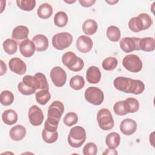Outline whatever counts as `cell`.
I'll return each mask as SVG.
<instances>
[{
	"instance_id": "6da1fadb",
	"label": "cell",
	"mask_w": 155,
	"mask_h": 155,
	"mask_svg": "<svg viewBox=\"0 0 155 155\" xmlns=\"http://www.w3.org/2000/svg\"><path fill=\"white\" fill-rule=\"evenodd\" d=\"M85 130L81 126H76L71 128L68 136V142L73 148H79L86 140Z\"/></svg>"
},
{
	"instance_id": "277c9868",
	"label": "cell",
	"mask_w": 155,
	"mask_h": 155,
	"mask_svg": "<svg viewBox=\"0 0 155 155\" xmlns=\"http://www.w3.org/2000/svg\"><path fill=\"white\" fill-rule=\"evenodd\" d=\"M73 42L72 35L68 32L55 34L51 39L53 46L57 50H62L70 46Z\"/></svg>"
},
{
	"instance_id": "ffe728a7",
	"label": "cell",
	"mask_w": 155,
	"mask_h": 155,
	"mask_svg": "<svg viewBox=\"0 0 155 155\" xmlns=\"http://www.w3.org/2000/svg\"><path fill=\"white\" fill-rule=\"evenodd\" d=\"M29 30L27 27L24 25H18L12 31V37L17 41L24 40L27 38Z\"/></svg>"
},
{
	"instance_id": "1f68e13d",
	"label": "cell",
	"mask_w": 155,
	"mask_h": 155,
	"mask_svg": "<svg viewBox=\"0 0 155 155\" xmlns=\"http://www.w3.org/2000/svg\"><path fill=\"white\" fill-rule=\"evenodd\" d=\"M85 85V81L82 76L76 75L73 76L70 81V86L71 88L75 90L82 89Z\"/></svg>"
},
{
	"instance_id": "b9f144b4",
	"label": "cell",
	"mask_w": 155,
	"mask_h": 155,
	"mask_svg": "<svg viewBox=\"0 0 155 155\" xmlns=\"http://www.w3.org/2000/svg\"><path fill=\"white\" fill-rule=\"evenodd\" d=\"M113 110L114 113L118 116H124L127 114L124 107V101L116 102L113 105Z\"/></svg>"
},
{
	"instance_id": "7dc6e473",
	"label": "cell",
	"mask_w": 155,
	"mask_h": 155,
	"mask_svg": "<svg viewBox=\"0 0 155 155\" xmlns=\"http://www.w3.org/2000/svg\"><path fill=\"white\" fill-rule=\"evenodd\" d=\"M105 2H107L108 4H109L110 5H114V4H116L117 2H118V1H116V0H114V1H108V0H106Z\"/></svg>"
},
{
	"instance_id": "5bb4252c",
	"label": "cell",
	"mask_w": 155,
	"mask_h": 155,
	"mask_svg": "<svg viewBox=\"0 0 155 155\" xmlns=\"http://www.w3.org/2000/svg\"><path fill=\"white\" fill-rule=\"evenodd\" d=\"M120 131L126 136H130L134 134L137 130V123L135 120L127 118L124 119L120 124Z\"/></svg>"
},
{
	"instance_id": "2e32d148",
	"label": "cell",
	"mask_w": 155,
	"mask_h": 155,
	"mask_svg": "<svg viewBox=\"0 0 155 155\" xmlns=\"http://www.w3.org/2000/svg\"><path fill=\"white\" fill-rule=\"evenodd\" d=\"M36 50L38 51H44L46 50L48 47V38L44 35L38 34L35 35L32 38Z\"/></svg>"
},
{
	"instance_id": "f546056e",
	"label": "cell",
	"mask_w": 155,
	"mask_h": 155,
	"mask_svg": "<svg viewBox=\"0 0 155 155\" xmlns=\"http://www.w3.org/2000/svg\"><path fill=\"white\" fill-rule=\"evenodd\" d=\"M68 16L64 12H57L54 16V23L58 27H64L68 23Z\"/></svg>"
},
{
	"instance_id": "c3c4849f",
	"label": "cell",
	"mask_w": 155,
	"mask_h": 155,
	"mask_svg": "<svg viewBox=\"0 0 155 155\" xmlns=\"http://www.w3.org/2000/svg\"><path fill=\"white\" fill-rule=\"evenodd\" d=\"M65 2H67V3H68V4H73V3H74V2H76V1L75 0H74V1H65Z\"/></svg>"
},
{
	"instance_id": "bcb514c9",
	"label": "cell",
	"mask_w": 155,
	"mask_h": 155,
	"mask_svg": "<svg viewBox=\"0 0 155 155\" xmlns=\"http://www.w3.org/2000/svg\"><path fill=\"white\" fill-rule=\"evenodd\" d=\"M1 76H2L7 71V65L6 64L3 62L2 60H1Z\"/></svg>"
},
{
	"instance_id": "3957f363",
	"label": "cell",
	"mask_w": 155,
	"mask_h": 155,
	"mask_svg": "<svg viewBox=\"0 0 155 155\" xmlns=\"http://www.w3.org/2000/svg\"><path fill=\"white\" fill-rule=\"evenodd\" d=\"M97 121L101 129L107 131L113 128L114 120L110 111L107 108H102L97 113Z\"/></svg>"
},
{
	"instance_id": "603a6c76",
	"label": "cell",
	"mask_w": 155,
	"mask_h": 155,
	"mask_svg": "<svg viewBox=\"0 0 155 155\" xmlns=\"http://www.w3.org/2000/svg\"><path fill=\"white\" fill-rule=\"evenodd\" d=\"M52 13L53 8L50 4L47 2L41 4L37 9V15L41 19H48L51 17Z\"/></svg>"
},
{
	"instance_id": "74e56055",
	"label": "cell",
	"mask_w": 155,
	"mask_h": 155,
	"mask_svg": "<svg viewBox=\"0 0 155 155\" xmlns=\"http://www.w3.org/2000/svg\"><path fill=\"white\" fill-rule=\"evenodd\" d=\"M59 123V121L58 120L47 117L44 123V128L46 130L51 132L57 131Z\"/></svg>"
},
{
	"instance_id": "ab89813d",
	"label": "cell",
	"mask_w": 155,
	"mask_h": 155,
	"mask_svg": "<svg viewBox=\"0 0 155 155\" xmlns=\"http://www.w3.org/2000/svg\"><path fill=\"white\" fill-rule=\"evenodd\" d=\"M97 153V145L93 142L87 143L83 148V154L84 155H96Z\"/></svg>"
},
{
	"instance_id": "f6af8a7d",
	"label": "cell",
	"mask_w": 155,
	"mask_h": 155,
	"mask_svg": "<svg viewBox=\"0 0 155 155\" xmlns=\"http://www.w3.org/2000/svg\"><path fill=\"white\" fill-rule=\"evenodd\" d=\"M103 154H117V152L114 148H108L105 150V151L102 153Z\"/></svg>"
},
{
	"instance_id": "d590c367",
	"label": "cell",
	"mask_w": 155,
	"mask_h": 155,
	"mask_svg": "<svg viewBox=\"0 0 155 155\" xmlns=\"http://www.w3.org/2000/svg\"><path fill=\"white\" fill-rule=\"evenodd\" d=\"M18 7L22 10L29 12L31 11L36 6V1L35 0H17Z\"/></svg>"
},
{
	"instance_id": "7a4b0ae2",
	"label": "cell",
	"mask_w": 155,
	"mask_h": 155,
	"mask_svg": "<svg viewBox=\"0 0 155 155\" xmlns=\"http://www.w3.org/2000/svg\"><path fill=\"white\" fill-rule=\"evenodd\" d=\"M62 62L69 70L74 72L81 71L84 66V61L72 51L65 52L62 56Z\"/></svg>"
},
{
	"instance_id": "f35d334b",
	"label": "cell",
	"mask_w": 155,
	"mask_h": 155,
	"mask_svg": "<svg viewBox=\"0 0 155 155\" xmlns=\"http://www.w3.org/2000/svg\"><path fill=\"white\" fill-rule=\"evenodd\" d=\"M142 20L143 24V30H146L149 28L153 24V20L151 16L145 13H142L139 14L138 16Z\"/></svg>"
},
{
	"instance_id": "4fadbf2b",
	"label": "cell",
	"mask_w": 155,
	"mask_h": 155,
	"mask_svg": "<svg viewBox=\"0 0 155 155\" xmlns=\"http://www.w3.org/2000/svg\"><path fill=\"white\" fill-rule=\"evenodd\" d=\"M36 50L35 45L32 41L28 39L23 40L19 44V51L21 54L25 57L29 58L33 55Z\"/></svg>"
},
{
	"instance_id": "5b68a950",
	"label": "cell",
	"mask_w": 155,
	"mask_h": 155,
	"mask_svg": "<svg viewBox=\"0 0 155 155\" xmlns=\"http://www.w3.org/2000/svg\"><path fill=\"white\" fill-rule=\"evenodd\" d=\"M123 66L129 71L138 73L142 68V62L140 58L133 54L126 55L122 60Z\"/></svg>"
},
{
	"instance_id": "ac0fdd59",
	"label": "cell",
	"mask_w": 155,
	"mask_h": 155,
	"mask_svg": "<svg viewBox=\"0 0 155 155\" xmlns=\"http://www.w3.org/2000/svg\"><path fill=\"white\" fill-rule=\"evenodd\" d=\"M130 81L131 78L124 76H119L114 79L113 81V85L117 90L127 93L130 84Z\"/></svg>"
},
{
	"instance_id": "7bdbcfd3",
	"label": "cell",
	"mask_w": 155,
	"mask_h": 155,
	"mask_svg": "<svg viewBox=\"0 0 155 155\" xmlns=\"http://www.w3.org/2000/svg\"><path fill=\"white\" fill-rule=\"evenodd\" d=\"M35 75H36L40 81V83L41 85V90H48L49 86H48V84L45 76L43 73L40 72L36 73Z\"/></svg>"
},
{
	"instance_id": "30bf717a",
	"label": "cell",
	"mask_w": 155,
	"mask_h": 155,
	"mask_svg": "<svg viewBox=\"0 0 155 155\" xmlns=\"http://www.w3.org/2000/svg\"><path fill=\"white\" fill-rule=\"evenodd\" d=\"M64 111V105L63 103L59 101H54L50 105L48 108L47 117L59 121Z\"/></svg>"
},
{
	"instance_id": "cb8c5ba5",
	"label": "cell",
	"mask_w": 155,
	"mask_h": 155,
	"mask_svg": "<svg viewBox=\"0 0 155 155\" xmlns=\"http://www.w3.org/2000/svg\"><path fill=\"white\" fill-rule=\"evenodd\" d=\"M124 105L127 113H133L139 110V102L134 97H128L124 101Z\"/></svg>"
},
{
	"instance_id": "8992f818",
	"label": "cell",
	"mask_w": 155,
	"mask_h": 155,
	"mask_svg": "<svg viewBox=\"0 0 155 155\" xmlns=\"http://www.w3.org/2000/svg\"><path fill=\"white\" fill-rule=\"evenodd\" d=\"M84 97L88 102L94 105H101L104 99L103 91L96 87H89L87 88L85 90Z\"/></svg>"
},
{
	"instance_id": "83f0119b",
	"label": "cell",
	"mask_w": 155,
	"mask_h": 155,
	"mask_svg": "<svg viewBox=\"0 0 155 155\" xmlns=\"http://www.w3.org/2000/svg\"><path fill=\"white\" fill-rule=\"evenodd\" d=\"M35 97L38 103L42 105H44L50 101L51 94L48 90H41L36 91Z\"/></svg>"
},
{
	"instance_id": "e575fe53",
	"label": "cell",
	"mask_w": 155,
	"mask_h": 155,
	"mask_svg": "<svg viewBox=\"0 0 155 155\" xmlns=\"http://www.w3.org/2000/svg\"><path fill=\"white\" fill-rule=\"evenodd\" d=\"M118 64L117 59L114 57H108L104 59L102 63V68L107 71H111L116 68Z\"/></svg>"
},
{
	"instance_id": "9c48e42d",
	"label": "cell",
	"mask_w": 155,
	"mask_h": 155,
	"mask_svg": "<svg viewBox=\"0 0 155 155\" xmlns=\"http://www.w3.org/2000/svg\"><path fill=\"white\" fill-rule=\"evenodd\" d=\"M28 116L30 124L33 126H39L43 122L44 116L42 110L36 105H33L29 108Z\"/></svg>"
},
{
	"instance_id": "ba28073f",
	"label": "cell",
	"mask_w": 155,
	"mask_h": 155,
	"mask_svg": "<svg viewBox=\"0 0 155 155\" xmlns=\"http://www.w3.org/2000/svg\"><path fill=\"white\" fill-rule=\"evenodd\" d=\"M140 38L136 37H125L119 42L121 50L126 53L132 52L134 50H139V41Z\"/></svg>"
},
{
	"instance_id": "d4e9b609",
	"label": "cell",
	"mask_w": 155,
	"mask_h": 155,
	"mask_svg": "<svg viewBox=\"0 0 155 155\" xmlns=\"http://www.w3.org/2000/svg\"><path fill=\"white\" fill-rule=\"evenodd\" d=\"M120 137L119 133L111 132L107 134L105 137V143L109 148H116L120 144Z\"/></svg>"
},
{
	"instance_id": "8d00e7d4",
	"label": "cell",
	"mask_w": 155,
	"mask_h": 155,
	"mask_svg": "<svg viewBox=\"0 0 155 155\" xmlns=\"http://www.w3.org/2000/svg\"><path fill=\"white\" fill-rule=\"evenodd\" d=\"M78 121V116L74 112L67 113L63 119V122L68 127H71L75 125Z\"/></svg>"
},
{
	"instance_id": "ee69618b",
	"label": "cell",
	"mask_w": 155,
	"mask_h": 155,
	"mask_svg": "<svg viewBox=\"0 0 155 155\" xmlns=\"http://www.w3.org/2000/svg\"><path fill=\"white\" fill-rule=\"evenodd\" d=\"M80 4L84 7H89L92 6L95 2V0H79Z\"/></svg>"
},
{
	"instance_id": "836d02e7",
	"label": "cell",
	"mask_w": 155,
	"mask_h": 155,
	"mask_svg": "<svg viewBox=\"0 0 155 155\" xmlns=\"http://www.w3.org/2000/svg\"><path fill=\"white\" fill-rule=\"evenodd\" d=\"M14 101L13 94L8 90H4L0 94V101L2 105L8 106L11 105Z\"/></svg>"
},
{
	"instance_id": "7402d4cb",
	"label": "cell",
	"mask_w": 155,
	"mask_h": 155,
	"mask_svg": "<svg viewBox=\"0 0 155 155\" xmlns=\"http://www.w3.org/2000/svg\"><path fill=\"white\" fill-rule=\"evenodd\" d=\"M18 114L13 109L5 110L2 114V120L4 123L8 125H12L15 124L18 120Z\"/></svg>"
},
{
	"instance_id": "d6a6232c",
	"label": "cell",
	"mask_w": 155,
	"mask_h": 155,
	"mask_svg": "<svg viewBox=\"0 0 155 155\" xmlns=\"http://www.w3.org/2000/svg\"><path fill=\"white\" fill-rule=\"evenodd\" d=\"M42 137L44 142L48 143L55 142L58 138V133L57 131L51 132L46 130L45 128L42 131Z\"/></svg>"
},
{
	"instance_id": "e0dca14e",
	"label": "cell",
	"mask_w": 155,
	"mask_h": 155,
	"mask_svg": "<svg viewBox=\"0 0 155 155\" xmlns=\"http://www.w3.org/2000/svg\"><path fill=\"white\" fill-rule=\"evenodd\" d=\"M26 134V128L21 125L13 126L9 131L11 139L15 141L21 140Z\"/></svg>"
},
{
	"instance_id": "9a60e30c",
	"label": "cell",
	"mask_w": 155,
	"mask_h": 155,
	"mask_svg": "<svg viewBox=\"0 0 155 155\" xmlns=\"http://www.w3.org/2000/svg\"><path fill=\"white\" fill-rule=\"evenodd\" d=\"M101 73L96 66H90L86 72V79L90 84H97L101 81Z\"/></svg>"
},
{
	"instance_id": "484cf974",
	"label": "cell",
	"mask_w": 155,
	"mask_h": 155,
	"mask_svg": "<svg viewBox=\"0 0 155 155\" xmlns=\"http://www.w3.org/2000/svg\"><path fill=\"white\" fill-rule=\"evenodd\" d=\"M97 30V22L91 19L85 21L82 24V30L87 35H92L94 34Z\"/></svg>"
},
{
	"instance_id": "d6986e66",
	"label": "cell",
	"mask_w": 155,
	"mask_h": 155,
	"mask_svg": "<svg viewBox=\"0 0 155 155\" xmlns=\"http://www.w3.org/2000/svg\"><path fill=\"white\" fill-rule=\"evenodd\" d=\"M139 50L145 51H153L155 48V40L152 37L140 38L139 41Z\"/></svg>"
},
{
	"instance_id": "60d3db41",
	"label": "cell",
	"mask_w": 155,
	"mask_h": 155,
	"mask_svg": "<svg viewBox=\"0 0 155 155\" xmlns=\"http://www.w3.org/2000/svg\"><path fill=\"white\" fill-rule=\"evenodd\" d=\"M18 90L21 94L27 96L33 94V93H36V90L25 85L22 81L20 82L18 84Z\"/></svg>"
},
{
	"instance_id": "f1b7e54d",
	"label": "cell",
	"mask_w": 155,
	"mask_h": 155,
	"mask_svg": "<svg viewBox=\"0 0 155 155\" xmlns=\"http://www.w3.org/2000/svg\"><path fill=\"white\" fill-rule=\"evenodd\" d=\"M2 47L5 52L8 54H13L17 51V42L13 39H7L2 44Z\"/></svg>"
},
{
	"instance_id": "4316f807",
	"label": "cell",
	"mask_w": 155,
	"mask_h": 155,
	"mask_svg": "<svg viewBox=\"0 0 155 155\" xmlns=\"http://www.w3.org/2000/svg\"><path fill=\"white\" fill-rule=\"evenodd\" d=\"M106 35L108 39L112 42H117L120 38V29L115 25L109 26L107 29Z\"/></svg>"
},
{
	"instance_id": "44dd1931",
	"label": "cell",
	"mask_w": 155,
	"mask_h": 155,
	"mask_svg": "<svg viewBox=\"0 0 155 155\" xmlns=\"http://www.w3.org/2000/svg\"><path fill=\"white\" fill-rule=\"evenodd\" d=\"M145 90L144 83L138 79H131L130 87L127 93H133L134 94H139L142 93Z\"/></svg>"
},
{
	"instance_id": "4dcf8cb0",
	"label": "cell",
	"mask_w": 155,
	"mask_h": 155,
	"mask_svg": "<svg viewBox=\"0 0 155 155\" xmlns=\"http://www.w3.org/2000/svg\"><path fill=\"white\" fill-rule=\"evenodd\" d=\"M128 27L133 32H139L143 30V24L138 16L131 18L128 22Z\"/></svg>"
},
{
	"instance_id": "8fae6325",
	"label": "cell",
	"mask_w": 155,
	"mask_h": 155,
	"mask_svg": "<svg viewBox=\"0 0 155 155\" xmlns=\"http://www.w3.org/2000/svg\"><path fill=\"white\" fill-rule=\"evenodd\" d=\"M8 66L12 71L19 75L24 74L27 71L25 63L22 59L17 57L13 58L9 61Z\"/></svg>"
},
{
	"instance_id": "52a82bcc",
	"label": "cell",
	"mask_w": 155,
	"mask_h": 155,
	"mask_svg": "<svg viewBox=\"0 0 155 155\" xmlns=\"http://www.w3.org/2000/svg\"><path fill=\"white\" fill-rule=\"evenodd\" d=\"M50 76L53 84L58 87H61L65 84L67 73L65 71L59 66L53 67L50 73Z\"/></svg>"
},
{
	"instance_id": "7c38bea8",
	"label": "cell",
	"mask_w": 155,
	"mask_h": 155,
	"mask_svg": "<svg viewBox=\"0 0 155 155\" xmlns=\"http://www.w3.org/2000/svg\"><path fill=\"white\" fill-rule=\"evenodd\" d=\"M76 47L80 52L82 53H88L93 47V41L86 35H81L76 41Z\"/></svg>"
}]
</instances>
